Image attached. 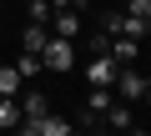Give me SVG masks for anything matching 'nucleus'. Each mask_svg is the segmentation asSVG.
<instances>
[{
	"instance_id": "obj_1",
	"label": "nucleus",
	"mask_w": 151,
	"mask_h": 136,
	"mask_svg": "<svg viewBox=\"0 0 151 136\" xmlns=\"http://www.w3.org/2000/svg\"><path fill=\"white\" fill-rule=\"evenodd\" d=\"M76 65V40H65V35H50L45 45H40V71H55V76H65Z\"/></svg>"
},
{
	"instance_id": "obj_2",
	"label": "nucleus",
	"mask_w": 151,
	"mask_h": 136,
	"mask_svg": "<svg viewBox=\"0 0 151 136\" xmlns=\"http://www.w3.org/2000/svg\"><path fill=\"white\" fill-rule=\"evenodd\" d=\"M111 91H116L126 106H141V101L151 96V81L136 71V65H121V71H116V81H111Z\"/></svg>"
},
{
	"instance_id": "obj_3",
	"label": "nucleus",
	"mask_w": 151,
	"mask_h": 136,
	"mask_svg": "<svg viewBox=\"0 0 151 136\" xmlns=\"http://www.w3.org/2000/svg\"><path fill=\"white\" fill-rule=\"evenodd\" d=\"M45 30L50 35H65V40H76L86 30V20H81V10H70V5H50V20H45Z\"/></svg>"
},
{
	"instance_id": "obj_4",
	"label": "nucleus",
	"mask_w": 151,
	"mask_h": 136,
	"mask_svg": "<svg viewBox=\"0 0 151 136\" xmlns=\"http://www.w3.org/2000/svg\"><path fill=\"white\" fill-rule=\"evenodd\" d=\"M20 131H25V136H70L76 126H70L65 116H55V111H45V116H35V121H20Z\"/></svg>"
},
{
	"instance_id": "obj_5",
	"label": "nucleus",
	"mask_w": 151,
	"mask_h": 136,
	"mask_svg": "<svg viewBox=\"0 0 151 136\" xmlns=\"http://www.w3.org/2000/svg\"><path fill=\"white\" fill-rule=\"evenodd\" d=\"M116 71H121V65H116V60H111L106 50L86 60V81H91V86H111V81H116Z\"/></svg>"
},
{
	"instance_id": "obj_6",
	"label": "nucleus",
	"mask_w": 151,
	"mask_h": 136,
	"mask_svg": "<svg viewBox=\"0 0 151 136\" xmlns=\"http://www.w3.org/2000/svg\"><path fill=\"white\" fill-rule=\"evenodd\" d=\"M101 126H111V131H136V111H131L126 101H111L106 116H101Z\"/></svg>"
},
{
	"instance_id": "obj_7",
	"label": "nucleus",
	"mask_w": 151,
	"mask_h": 136,
	"mask_svg": "<svg viewBox=\"0 0 151 136\" xmlns=\"http://www.w3.org/2000/svg\"><path fill=\"white\" fill-rule=\"evenodd\" d=\"M15 101H20V121H35V116H45V111H50L45 91H25V96H15Z\"/></svg>"
},
{
	"instance_id": "obj_8",
	"label": "nucleus",
	"mask_w": 151,
	"mask_h": 136,
	"mask_svg": "<svg viewBox=\"0 0 151 136\" xmlns=\"http://www.w3.org/2000/svg\"><path fill=\"white\" fill-rule=\"evenodd\" d=\"M45 40H50V30H45L40 20H30V25L20 30V50H35V55H40V45H45Z\"/></svg>"
},
{
	"instance_id": "obj_9",
	"label": "nucleus",
	"mask_w": 151,
	"mask_h": 136,
	"mask_svg": "<svg viewBox=\"0 0 151 136\" xmlns=\"http://www.w3.org/2000/svg\"><path fill=\"white\" fill-rule=\"evenodd\" d=\"M0 126H5V131L20 126V101H15V96H0Z\"/></svg>"
},
{
	"instance_id": "obj_10",
	"label": "nucleus",
	"mask_w": 151,
	"mask_h": 136,
	"mask_svg": "<svg viewBox=\"0 0 151 136\" xmlns=\"http://www.w3.org/2000/svg\"><path fill=\"white\" fill-rule=\"evenodd\" d=\"M15 71H20V81H35V76H40V55H35V50H20Z\"/></svg>"
},
{
	"instance_id": "obj_11",
	"label": "nucleus",
	"mask_w": 151,
	"mask_h": 136,
	"mask_svg": "<svg viewBox=\"0 0 151 136\" xmlns=\"http://www.w3.org/2000/svg\"><path fill=\"white\" fill-rule=\"evenodd\" d=\"M0 96H20V71L15 65H0Z\"/></svg>"
},
{
	"instance_id": "obj_12",
	"label": "nucleus",
	"mask_w": 151,
	"mask_h": 136,
	"mask_svg": "<svg viewBox=\"0 0 151 136\" xmlns=\"http://www.w3.org/2000/svg\"><path fill=\"white\" fill-rule=\"evenodd\" d=\"M126 15L131 20H151V0H126Z\"/></svg>"
},
{
	"instance_id": "obj_13",
	"label": "nucleus",
	"mask_w": 151,
	"mask_h": 136,
	"mask_svg": "<svg viewBox=\"0 0 151 136\" xmlns=\"http://www.w3.org/2000/svg\"><path fill=\"white\" fill-rule=\"evenodd\" d=\"M30 20H40V25L50 20V0H30Z\"/></svg>"
}]
</instances>
